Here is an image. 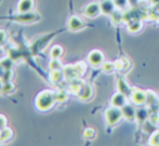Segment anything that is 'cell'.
Masks as SVG:
<instances>
[{"label":"cell","instance_id":"cell-1","mask_svg":"<svg viewBox=\"0 0 159 146\" xmlns=\"http://www.w3.org/2000/svg\"><path fill=\"white\" fill-rule=\"evenodd\" d=\"M57 102L55 91L50 89L41 90L35 98V106L39 112H48L54 107Z\"/></svg>","mask_w":159,"mask_h":146},{"label":"cell","instance_id":"cell-2","mask_svg":"<svg viewBox=\"0 0 159 146\" xmlns=\"http://www.w3.org/2000/svg\"><path fill=\"white\" fill-rule=\"evenodd\" d=\"M0 20L23 24V25H30V24H37L38 22L41 21V15L34 10L30 12H16L15 14L8 15V16H0Z\"/></svg>","mask_w":159,"mask_h":146},{"label":"cell","instance_id":"cell-3","mask_svg":"<svg viewBox=\"0 0 159 146\" xmlns=\"http://www.w3.org/2000/svg\"><path fill=\"white\" fill-rule=\"evenodd\" d=\"M60 31H62V30H57V31H54V33L44 34V35L35 38V39L33 40L32 43L30 44V50L32 55H38L41 51H43L44 48L50 43L51 40H52L57 34H60Z\"/></svg>","mask_w":159,"mask_h":146},{"label":"cell","instance_id":"cell-4","mask_svg":"<svg viewBox=\"0 0 159 146\" xmlns=\"http://www.w3.org/2000/svg\"><path fill=\"white\" fill-rule=\"evenodd\" d=\"M86 71H87V64L84 62H78L76 64H69L63 67L65 79H67L68 81L80 78Z\"/></svg>","mask_w":159,"mask_h":146},{"label":"cell","instance_id":"cell-5","mask_svg":"<svg viewBox=\"0 0 159 146\" xmlns=\"http://www.w3.org/2000/svg\"><path fill=\"white\" fill-rule=\"evenodd\" d=\"M104 115H105V119H106V123L109 127L117 125L122 119V117H124L121 108L115 107V106H111V107H109V108H107L106 111H105Z\"/></svg>","mask_w":159,"mask_h":146},{"label":"cell","instance_id":"cell-6","mask_svg":"<svg viewBox=\"0 0 159 146\" xmlns=\"http://www.w3.org/2000/svg\"><path fill=\"white\" fill-rule=\"evenodd\" d=\"M130 98H131L132 103L135 105H143L146 103L147 98V92L143 91L138 88H133L131 89V93H130Z\"/></svg>","mask_w":159,"mask_h":146},{"label":"cell","instance_id":"cell-7","mask_svg":"<svg viewBox=\"0 0 159 146\" xmlns=\"http://www.w3.org/2000/svg\"><path fill=\"white\" fill-rule=\"evenodd\" d=\"M86 28V23L77 15H71L67 21V29L69 31H79Z\"/></svg>","mask_w":159,"mask_h":146},{"label":"cell","instance_id":"cell-8","mask_svg":"<svg viewBox=\"0 0 159 146\" xmlns=\"http://www.w3.org/2000/svg\"><path fill=\"white\" fill-rule=\"evenodd\" d=\"M101 13L102 11H101V6L98 2H90L84 9V15L89 19H95Z\"/></svg>","mask_w":159,"mask_h":146},{"label":"cell","instance_id":"cell-9","mask_svg":"<svg viewBox=\"0 0 159 146\" xmlns=\"http://www.w3.org/2000/svg\"><path fill=\"white\" fill-rule=\"evenodd\" d=\"M88 62L92 66H102L104 63V54L100 50H92L88 54Z\"/></svg>","mask_w":159,"mask_h":146},{"label":"cell","instance_id":"cell-10","mask_svg":"<svg viewBox=\"0 0 159 146\" xmlns=\"http://www.w3.org/2000/svg\"><path fill=\"white\" fill-rule=\"evenodd\" d=\"M35 10V0H19L16 12H30Z\"/></svg>","mask_w":159,"mask_h":146},{"label":"cell","instance_id":"cell-11","mask_svg":"<svg viewBox=\"0 0 159 146\" xmlns=\"http://www.w3.org/2000/svg\"><path fill=\"white\" fill-rule=\"evenodd\" d=\"M122 111V115H124V118H126L128 121H134L136 120V109L134 108L133 105L131 104H127L124 105L121 107Z\"/></svg>","mask_w":159,"mask_h":146},{"label":"cell","instance_id":"cell-12","mask_svg":"<svg viewBox=\"0 0 159 146\" xmlns=\"http://www.w3.org/2000/svg\"><path fill=\"white\" fill-rule=\"evenodd\" d=\"M77 96L79 98V100H81V101H89L93 96L92 86L89 84H84Z\"/></svg>","mask_w":159,"mask_h":146},{"label":"cell","instance_id":"cell-13","mask_svg":"<svg viewBox=\"0 0 159 146\" xmlns=\"http://www.w3.org/2000/svg\"><path fill=\"white\" fill-rule=\"evenodd\" d=\"M101 6V11L103 14L106 15H111V13L115 11L116 4L114 2V0H103L102 2H100Z\"/></svg>","mask_w":159,"mask_h":146},{"label":"cell","instance_id":"cell-14","mask_svg":"<svg viewBox=\"0 0 159 146\" xmlns=\"http://www.w3.org/2000/svg\"><path fill=\"white\" fill-rule=\"evenodd\" d=\"M126 96L127 95L120 93V92H118V93H115L113 96H111V106L119 107V108H121L124 105L127 104V98H126Z\"/></svg>","mask_w":159,"mask_h":146},{"label":"cell","instance_id":"cell-15","mask_svg":"<svg viewBox=\"0 0 159 146\" xmlns=\"http://www.w3.org/2000/svg\"><path fill=\"white\" fill-rule=\"evenodd\" d=\"M65 78L63 69H57V71H50L49 73V80L52 82L53 84H61Z\"/></svg>","mask_w":159,"mask_h":146},{"label":"cell","instance_id":"cell-16","mask_svg":"<svg viewBox=\"0 0 159 146\" xmlns=\"http://www.w3.org/2000/svg\"><path fill=\"white\" fill-rule=\"evenodd\" d=\"M84 84H86V82L80 80V78L71 80V81H69V84H68V92L78 95V93L80 92V90H81V88L84 87Z\"/></svg>","mask_w":159,"mask_h":146},{"label":"cell","instance_id":"cell-17","mask_svg":"<svg viewBox=\"0 0 159 146\" xmlns=\"http://www.w3.org/2000/svg\"><path fill=\"white\" fill-rule=\"evenodd\" d=\"M117 90L118 92L125 94V95H128V94L131 93V89H130L129 84H127V81L125 80L124 77H119L117 80Z\"/></svg>","mask_w":159,"mask_h":146},{"label":"cell","instance_id":"cell-18","mask_svg":"<svg viewBox=\"0 0 159 146\" xmlns=\"http://www.w3.org/2000/svg\"><path fill=\"white\" fill-rule=\"evenodd\" d=\"M14 136V132L11 128L6 127L3 129H1V134H0V142L2 143H8L10 142L11 140Z\"/></svg>","mask_w":159,"mask_h":146},{"label":"cell","instance_id":"cell-19","mask_svg":"<svg viewBox=\"0 0 159 146\" xmlns=\"http://www.w3.org/2000/svg\"><path fill=\"white\" fill-rule=\"evenodd\" d=\"M16 90L15 88V84H13L12 81H8V82H3V86H2V89H1V93L3 96H9L11 94H13Z\"/></svg>","mask_w":159,"mask_h":146},{"label":"cell","instance_id":"cell-20","mask_svg":"<svg viewBox=\"0 0 159 146\" xmlns=\"http://www.w3.org/2000/svg\"><path fill=\"white\" fill-rule=\"evenodd\" d=\"M49 54H50L51 58H61L64 54L63 47L60 46V44H54V46L50 49Z\"/></svg>","mask_w":159,"mask_h":146},{"label":"cell","instance_id":"cell-21","mask_svg":"<svg viewBox=\"0 0 159 146\" xmlns=\"http://www.w3.org/2000/svg\"><path fill=\"white\" fill-rule=\"evenodd\" d=\"M115 69L116 71H127L130 67V61L127 57L118 58L117 61H115Z\"/></svg>","mask_w":159,"mask_h":146},{"label":"cell","instance_id":"cell-22","mask_svg":"<svg viewBox=\"0 0 159 146\" xmlns=\"http://www.w3.org/2000/svg\"><path fill=\"white\" fill-rule=\"evenodd\" d=\"M147 92V98H146V103L148 104L149 108L154 109L156 106L158 105L159 100L155 93L153 91H146Z\"/></svg>","mask_w":159,"mask_h":146},{"label":"cell","instance_id":"cell-23","mask_svg":"<svg viewBox=\"0 0 159 146\" xmlns=\"http://www.w3.org/2000/svg\"><path fill=\"white\" fill-rule=\"evenodd\" d=\"M55 98H57V103H65L68 101V91L67 90H64V89H61V90H57L55 91Z\"/></svg>","mask_w":159,"mask_h":146},{"label":"cell","instance_id":"cell-24","mask_svg":"<svg viewBox=\"0 0 159 146\" xmlns=\"http://www.w3.org/2000/svg\"><path fill=\"white\" fill-rule=\"evenodd\" d=\"M142 22L136 21V20H133V21H129L128 22V29L131 33H138L141 28H142Z\"/></svg>","mask_w":159,"mask_h":146},{"label":"cell","instance_id":"cell-25","mask_svg":"<svg viewBox=\"0 0 159 146\" xmlns=\"http://www.w3.org/2000/svg\"><path fill=\"white\" fill-rule=\"evenodd\" d=\"M14 61L9 57H6L2 60H0V66L3 68V71H8V69H13V65H14Z\"/></svg>","mask_w":159,"mask_h":146},{"label":"cell","instance_id":"cell-26","mask_svg":"<svg viewBox=\"0 0 159 146\" xmlns=\"http://www.w3.org/2000/svg\"><path fill=\"white\" fill-rule=\"evenodd\" d=\"M147 118H148V111L147 109H136V120L139 121V123H143L145 120H147Z\"/></svg>","mask_w":159,"mask_h":146},{"label":"cell","instance_id":"cell-27","mask_svg":"<svg viewBox=\"0 0 159 146\" xmlns=\"http://www.w3.org/2000/svg\"><path fill=\"white\" fill-rule=\"evenodd\" d=\"M63 64H62L60 58H51L49 62V69L50 71H57V69H63Z\"/></svg>","mask_w":159,"mask_h":146},{"label":"cell","instance_id":"cell-28","mask_svg":"<svg viewBox=\"0 0 159 146\" xmlns=\"http://www.w3.org/2000/svg\"><path fill=\"white\" fill-rule=\"evenodd\" d=\"M95 135H96L95 129H93V128H87V129H84V139H87V140H93V139H95Z\"/></svg>","mask_w":159,"mask_h":146},{"label":"cell","instance_id":"cell-29","mask_svg":"<svg viewBox=\"0 0 159 146\" xmlns=\"http://www.w3.org/2000/svg\"><path fill=\"white\" fill-rule=\"evenodd\" d=\"M13 77H14V71H13V69H8V71H3V75H2V77H1V80L3 82L12 81Z\"/></svg>","mask_w":159,"mask_h":146},{"label":"cell","instance_id":"cell-30","mask_svg":"<svg viewBox=\"0 0 159 146\" xmlns=\"http://www.w3.org/2000/svg\"><path fill=\"white\" fill-rule=\"evenodd\" d=\"M142 125H143V127H142L143 131L146 132V133H152V132H153V130H154V128H155V125H154V123L152 122L149 119H148V120H145Z\"/></svg>","mask_w":159,"mask_h":146},{"label":"cell","instance_id":"cell-31","mask_svg":"<svg viewBox=\"0 0 159 146\" xmlns=\"http://www.w3.org/2000/svg\"><path fill=\"white\" fill-rule=\"evenodd\" d=\"M102 69L104 73H111L115 69V64L111 62H105L102 64Z\"/></svg>","mask_w":159,"mask_h":146},{"label":"cell","instance_id":"cell-32","mask_svg":"<svg viewBox=\"0 0 159 146\" xmlns=\"http://www.w3.org/2000/svg\"><path fill=\"white\" fill-rule=\"evenodd\" d=\"M149 144L153 146H159V131L152 133V136L149 138Z\"/></svg>","mask_w":159,"mask_h":146},{"label":"cell","instance_id":"cell-33","mask_svg":"<svg viewBox=\"0 0 159 146\" xmlns=\"http://www.w3.org/2000/svg\"><path fill=\"white\" fill-rule=\"evenodd\" d=\"M8 41V34L3 29H0V47L4 46Z\"/></svg>","mask_w":159,"mask_h":146},{"label":"cell","instance_id":"cell-34","mask_svg":"<svg viewBox=\"0 0 159 146\" xmlns=\"http://www.w3.org/2000/svg\"><path fill=\"white\" fill-rule=\"evenodd\" d=\"M149 120L152 121V122L154 123V125H158L159 123V114H158V112L157 111H154L153 113H151L149 114Z\"/></svg>","mask_w":159,"mask_h":146},{"label":"cell","instance_id":"cell-35","mask_svg":"<svg viewBox=\"0 0 159 146\" xmlns=\"http://www.w3.org/2000/svg\"><path fill=\"white\" fill-rule=\"evenodd\" d=\"M116 7H118L119 9H125L129 3V0H114Z\"/></svg>","mask_w":159,"mask_h":146},{"label":"cell","instance_id":"cell-36","mask_svg":"<svg viewBox=\"0 0 159 146\" xmlns=\"http://www.w3.org/2000/svg\"><path fill=\"white\" fill-rule=\"evenodd\" d=\"M6 127H8V119L4 115L0 114V129H3Z\"/></svg>","mask_w":159,"mask_h":146},{"label":"cell","instance_id":"cell-37","mask_svg":"<svg viewBox=\"0 0 159 146\" xmlns=\"http://www.w3.org/2000/svg\"><path fill=\"white\" fill-rule=\"evenodd\" d=\"M2 86H3V81L1 80V78H0V93H1V89H2Z\"/></svg>","mask_w":159,"mask_h":146},{"label":"cell","instance_id":"cell-38","mask_svg":"<svg viewBox=\"0 0 159 146\" xmlns=\"http://www.w3.org/2000/svg\"><path fill=\"white\" fill-rule=\"evenodd\" d=\"M157 21L159 22V12H158V14H157Z\"/></svg>","mask_w":159,"mask_h":146},{"label":"cell","instance_id":"cell-39","mask_svg":"<svg viewBox=\"0 0 159 146\" xmlns=\"http://www.w3.org/2000/svg\"><path fill=\"white\" fill-rule=\"evenodd\" d=\"M0 2H1V0H0Z\"/></svg>","mask_w":159,"mask_h":146}]
</instances>
